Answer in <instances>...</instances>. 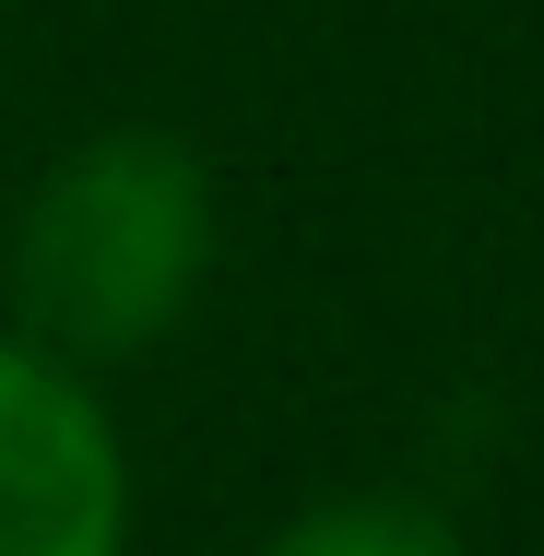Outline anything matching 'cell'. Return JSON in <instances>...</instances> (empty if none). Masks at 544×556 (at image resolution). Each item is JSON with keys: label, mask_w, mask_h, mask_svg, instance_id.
I'll list each match as a JSON object with an SVG mask.
<instances>
[{"label": "cell", "mask_w": 544, "mask_h": 556, "mask_svg": "<svg viewBox=\"0 0 544 556\" xmlns=\"http://www.w3.org/2000/svg\"><path fill=\"white\" fill-rule=\"evenodd\" d=\"M214 261V190L178 142L118 130L84 142L72 166H48V190L24 202L12 237V296H24V343H48L60 367H107L178 332L190 285Z\"/></svg>", "instance_id": "cell-1"}, {"label": "cell", "mask_w": 544, "mask_h": 556, "mask_svg": "<svg viewBox=\"0 0 544 556\" xmlns=\"http://www.w3.org/2000/svg\"><path fill=\"white\" fill-rule=\"evenodd\" d=\"M118 439L48 343H0V556H118Z\"/></svg>", "instance_id": "cell-2"}, {"label": "cell", "mask_w": 544, "mask_h": 556, "mask_svg": "<svg viewBox=\"0 0 544 556\" xmlns=\"http://www.w3.org/2000/svg\"><path fill=\"white\" fill-rule=\"evenodd\" d=\"M261 556H461V545H450V521L403 509V497H343V509H308V521H284Z\"/></svg>", "instance_id": "cell-3"}]
</instances>
